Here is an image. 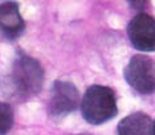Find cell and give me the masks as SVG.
<instances>
[{
	"mask_svg": "<svg viewBox=\"0 0 155 135\" xmlns=\"http://www.w3.org/2000/svg\"><path fill=\"white\" fill-rule=\"evenodd\" d=\"M43 84L44 69L41 64L24 53L17 54L7 80L9 93L17 99H29L40 93Z\"/></svg>",
	"mask_w": 155,
	"mask_h": 135,
	"instance_id": "obj_1",
	"label": "cell"
},
{
	"mask_svg": "<svg viewBox=\"0 0 155 135\" xmlns=\"http://www.w3.org/2000/svg\"><path fill=\"white\" fill-rule=\"evenodd\" d=\"M81 113L91 125H102L113 119L118 113L114 90L102 85H91L81 101Z\"/></svg>",
	"mask_w": 155,
	"mask_h": 135,
	"instance_id": "obj_2",
	"label": "cell"
},
{
	"mask_svg": "<svg viewBox=\"0 0 155 135\" xmlns=\"http://www.w3.org/2000/svg\"><path fill=\"white\" fill-rule=\"evenodd\" d=\"M125 80L139 94H153L155 91V60L144 54L131 57L123 70Z\"/></svg>",
	"mask_w": 155,
	"mask_h": 135,
	"instance_id": "obj_3",
	"label": "cell"
},
{
	"mask_svg": "<svg viewBox=\"0 0 155 135\" xmlns=\"http://www.w3.org/2000/svg\"><path fill=\"white\" fill-rule=\"evenodd\" d=\"M80 93L77 87L68 81H56L51 87L48 101V114L53 118H61L78 107Z\"/></svg>",
	"mask_w": 155,
	"mask_h": 135,
	"instance_id": "obj_4",
	"label": "cell"
},
{
	"mask_svg": "<svg viewBox=\"0 0 155 135\" xmlns=\"http://www.w3.org/2000/svg\"><path fill=\"white\" fill-rule=\"evenodd\" d=\"M131 45L140 52H155V19L147 13H139L127 25Z\"/></svg>",
	"mask_w": 155,
	"mask_h": 135,
	"instance_id": "obj_5",
	"label": "cell"
},
{
	"mask_svg": "<svg viewBox=\"0 0 155 135\" xmlns=\"http://www.w3.org/2000/svg\"><path fill=\"white\" fill-rule=\"evenodd\" d=\"M25 24L16 2L0 3V35L8 40H16L23 35Z\"/></svg>",
	"mask_w": 155,
	"mask_h": 135,
	"instance_id": "obj_6",
	"label": "cell"
},
{
	"mask_svg": "<svg viewBox=\"0 0 155 135\" xmlns=\"http://www.w3.org/2000/svg\"><path fill=\"white\" fill-rule=\"evenodd\" d=\"M153 122L146 113H133L125 117L117 127V135H151Z\"/></svg>",
	"mask_w": 155,
	"mask_h": 135,
	"instance_id": "obj_7",
	"label": "cell"
},
{
	"mask_svg": "<svg viewBox=\"0 0 155 135\" xmlns=\"http://www.w3.org/2000/svg\"><path fill=\"white\" fill-rule=\"evenodd\" d=\"M13 126V110L8 104L0 102V135H5Z\"/></svg>",
	"mask_w": 155,
	"mask_h": 135,
	"instance_id": "obj_8",
	"label": "cell"
},
{
	"mask_svg": "<svg viewBox=\"0 0 155 135\" xmlns=\"http://www.w3.org/2000/svg\"><path fill=\"white\" fill-rule=\"evenodd\" d=\"M131 7H135V8H142V7L147 5V2H131L130 3Z\"/></svg>",
	"mask_w": 155,
	"mask_h": 135,
	"instance_id": "obj_9",
	"label": "cell"
},
{
	"mask_svg": "<svg viewBox=\"0 0 155 135\" xmlns=\"http://www.w3.org/2000/svg\"><path fill=\"white\" fill-rule=\"evenodd\" d=\"M151 135H155V120L153 122V127H151Z\"/></svg>",
	"mask_w": 155,
	"mask_h": 135,
	"instance_id": "obj_10",
	"label": "cell"
},
{
	"mask_svg": "<svg viewBox=\"0 0 155 135\" xmlns=\"http://www.w3.org/2000/svg\"><path fill=\"white\" fill-rule=\"evenodd\" d=\"M80 135H86V134H80Z\"/></svg>",
	"mask_w": 155,
	"mask_h": 135,
	"instance_id": "obj_11",
	"label": "cell"
}]
</instances>
